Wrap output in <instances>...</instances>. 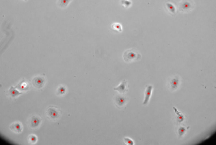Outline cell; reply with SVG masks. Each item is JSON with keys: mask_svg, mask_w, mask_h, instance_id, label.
<instances>
[{"mask_svg": "<svg viewBox=\"0 0 216 145\" xmlns=\"http://www.w3.org/2000/svg\"><path fill=\"white\" fill-rule=\"evenodd\" d=\"M115 91H117L118 93H122V94H125V93H127L129 91V85L127 80H123L121 82V85H118L117 87L114 89Z\"/></svg>", "mask_w": 216, "mask_h": 145, "instance_id": "8", "label": "cell"}, {"mask_svg": "<svg viewBox=\"0 0 216 145\" xmlns=\"http://www.w3.org/2000/svg\"><path fill=\"white\" fill-rule=\"evenodd\" d=\"M111 28H112V30L116 31L118 32H122V31L121 25L119 24V23H117V22H114V23H112L111 25Z\"/></svg>", "mask_w": 216, "mask_h": 145, "instance_id": "16", "label": "cell"}, {"mask_svg": "<svg viewBox=\"0 0 216 145\" xmlns=\"http://www.w3.org/2000/svg\"><path fill=\"white\" fill-rule=\"evenodd\" d=\"M165 8L166 9V10L171 15H175L176 14V7L172 2H167L165 4Z\"/></svg>", "mask_w": 216, "mask_h": 145, "instance_id": "12", "label": "cell"}, {"mask_svg": "<svg viewBox=\"0 0 216 145\" xmlns=\"http://www.w3.org/2000/svg\"><path fill=\"white\" fill-rule=\"evenodd\" d=\"M21 94L22 93L19 92L17 89L13 87H11L6 91V95H7L8 98L12 99H16L18 96Z\"/></svg>", "mask_w": 216, "mask_h": 145, "instance_id": "11", "label": "cell"}, {"mask_svg": "<svg viewBox=\"0 0 216 145\" xmlns=\"http://www.w3.org/2000/svg\"><path fill=\"white\" fill-rule=\"evenodd\" d=\"M62 111L55 106H49L46 110V117L50 121H57L62 117Z\"/></svg>", "mask_w": 216, "mask_h": 145, "instance_id": "1", "label": "cell"}, {"mask_svg": "<svg viewBox=\"0 0 216 145\" xmlns=\"http://www.w3.org/2000/svg\"><path fill=\"white\" fill-rule=\"evenodd\" d=\"M10 129H11V130L12 132H14V133L21 134L23 130V125L21 122L17 121L11 125Z\"/></svg>", "mask_w": 216, "mask_h": 145, "instance_id": "9", "label": "cell"}, {"mask_svg": "<svg viewBox=\"0 0 216 145\" xmlns=\"http://www.w3.org/2000/svg\"><path fill=\"white\" fill-rule=\"evenodd\" d=\"M124 142H125V144H129V145H133L134 144L133 141L131 139H130V138H124Z\"/></svg>", "mask_w": 216, "mask_h": 145, "instance_id": "19", "label": "cell"}, {"mask_svg": "<svg viewBox=\"0 0 216 145\" xmlns=\"http://www.w3.org/2000/svg\"><path fill=\"white\" fill-rule=\"evenodd\" d=\"M153 89V85H147L146 87V90H145V95H144V100L143 102V105H147L149 104L151 94Z\"/></svg>", "mask_w": 216, "mask_h": 145, "instance_id": "10", "label": "cell"}, {"mask_svg": "<svg viewBox=\"0 0 216 145\" xmlns=\"http://www.w3.org/2000/svg\"><path fill=\"white\" fill-rule=\"evenodd\" d=\"M23 1H28V0H23Z\"/></svg>", "mask_w": 216, "mask_h": 145, "instance_id": "20", "label": "cell"}, {"mask_svg": "<svg viewBox=\"0 0 216 145\" xmlns=\"http://www.w3.org/2000/svg\"><path fill=\"white\" fill-rule=\"evenodd\" d=\"M42 123V119L37 115H32L28 119V125L29 127L32 130H36L40 126Z\"/></svg>", "mask_w": 216, "mask_h": 145, "instance_id": "4", "label": "cell"}, {"mask_svg": "<svg viewBox=\"0 0 216 145\" xmlns=\"http://www.w3.org/2000/svg\"><path fill=\"white\" fill-rule=\"evenodd\" d=\"M173 109H174V111H175V114L177 116V117H176L177 122H178L179 123H181V122L184 121L185 119V115H183L182 113H180V112L178 110H177L176 108L173 107Z\"/></svg>", "mask_w": 216, "mask_h": 145, "instance_id": "13", "label": "cell"}, {"mask_svg": "<svg viewBox=\"0 0 216 145\" xmlns=\"http://www.w3.org/2000/svg\"><path fill=\"white\" fill-rule=\"evenodd\" d=\"M180 83V79L179 76L170 77L168 80V88L170 91H175L179 88Z\"/></svg>", "mask_w": 216, "mask_h": 145, "instance_id": "6", "label": "cell"}, {"mask_svg": "<svg viewBox=\"0 0 216 145\" xmlns=\"http://www.w3.org/2000/svg\"><path fill=\"white\" fill-rule=\"evenodd\" d=\"M195 8V3L193 0H181L179 3V10L183 13L191 12Z\"/></svg>", "mask_w": 216, "mask_h": 145, "instance_id": "3", "label": "cell"}, {"mask_svg": "<svg viewBox=\"0 0 216 145\" xmlns=\"http://www.w3.org/2000/svg\"><path fill=\"white\" fill-rule=\"evenodd\" d=\"M187 131V129L183 127V126H180L178 129V134H179V137L180 138H182L183 136H184V134H185V132Z\"/></svg>", "mask_w": 216, "mask_h": 145, "instance_id": "17", "label": "cell"}, {"mask_svg": "<svg viewBox=\"0 0 216 145\" xmlns=\"http://www.w3.org/2000/svg\"><path fill=\"white\" fill-rule=\"evenodd\" d=\"M114 100L116 106L118 108H122L125 107V105L127 104L128 102V98L125 94L120 93V94L116 95L114 96Z\"/></svg>", "mask_w": 216, "mask_h": 145, "instance_id": "5", "label": "cell"}, {"mask_svg": "<svg viewBox=\"0 0 216 145\" xmlns=\"http://www.w3.org/2000/svg\"><path fill=\"white\" fill-rule=\"evenodd\" d=\"M141 54L135 48L128 49L123 53V59L125 62L131 63L141 59Z\"/></svg>", "mask_w": 216, "mask_h": 145, "instance_id": "2", "label": "cell"}, {"mask_svg": "<svg viewBox=\"0 0 216 145\" xmlns=\"http://www.w3.org/2000/svg\"><path fill=\"white\" fill-rule=\"evenodd\" d=\"M66 92V88L64 85H60L56 90V95L57 96H62L65 95Z\"/></svg>", "mask_w": 216, "mask_h": 145, "instance_id": "14", "label": "cell"}, {"mask_svg": "<svg viewBox=\"0 0 216 145\" xmlns=\"http://www.w3.org/2000/svg\"><path fill=\"white\" fill-rule=\"evenodd\" d=\"M121 4L125 8H129L131 5V2L129 0H121Z\"/></svg>", "mask_w": 216, "mask_h": 145, "instance_id": "18", "label": "cell"}, {"mask_svg": "<svg viewBox=\"0 0 216 145\" xmlns=\"http://www.w3.org/2000/svg\"><path fill=\"white\" fill-rule=\"evenodd\" d=\"M32 83L34 87L37 89H41L44 87L46 83V79L43 76H37L32 79Z\"/></svg>", "mask_w": 216, "mask_h": 145, "instance_id": "7", "label": "cell"}, {"mask_svg": "<svg viewBox=\"0 0 216 145\" xmlns=\"http://www.w3.org/2000/svg\"><path fill=\"white\" fill-rule=\"evenodd\" d=\"M38 141V138L36 135L30 134L28 136V143L30 144H35Z\"/></svg>", "mask_w": 216, "mask_h": 145, "instance_id": "15", "label": "cell"}]
</instances>
